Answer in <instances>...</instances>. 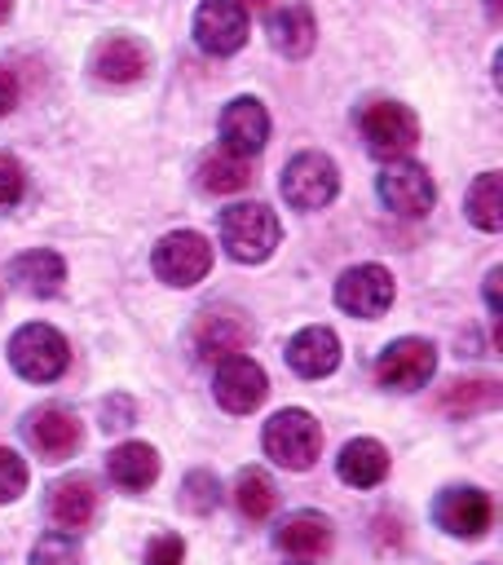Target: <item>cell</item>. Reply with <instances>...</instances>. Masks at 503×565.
Masks as SVG:
<instances>
[{
	"label": "cell",
	"instance_id": "obj_21",
	"mask_svg": "<svg viewBox=\"0 0 503 565\" xmlns=\"http://www.w3.org/2000/svg\"><path fill=\"white\" fill-rule=\"evenodd\" d=\"M106 472H110V481H115L119 490L141 494V490L154 486V477H159V450L146 446V441H124V446H115V450L106 455Z\"/></svg>",
	"mask_w": 503,
	"mask_h": 565
},
{
	"label": "cell",
	"instance_id": "obj_32",
	"mask_svg": "<svg viewBox=\"0 0 503 565\" xmlns=\"http://www.w3.org/2000/svg\"><path fill=\"white\" fill-rule=\"evenodd\" d=\"M185 561V543L176 539V534H159V539H150V547H146V565H181Z\"/></svg>",
	"mask_w": 503,
	"mask_h": 565
},
{
	"label": "cell",
	"instance_id": "obj_17",
	"mask_svg": "<svg viewBox=\"0 0 503 565\" xmlns=\"http://www.w3.org/2000/svg\"><path fill=\"white\" fill-rule=\"evenodd\" d=\"M287 366L304 380H322L340 366V335L331 327H304L287 344Z\"/></svg>",
	"mask_w": 503,
	"mask_h": 565
},
{
	"label": "cell",
	"instance_id": "obj_24",
	"mask_svg": "<svg viewBox=\"0 0 503 565\" xmlns=\"http://www.w3.org/2000/svg\"><path fill=\"white\" fill-rule=\"evenodd\" d=\"M318 40V22L304 4H287L269 18V44L282 53V57H304Z\"/></svg>",
	"mask_w": 503,
	"mask_h": 565
},
{
	"label": "cell",
	"instance_id": "obj_25",
	"mask_svg": "<svg viewBox=\"0 0 503 565\" xmlns=\"http://www.w3.org/2000/svg\"><path fill=\"white\" fill-rule=\"evenodd\" d=\"M468 221L485 234H494L503 225V177L499 172H481L468 185Z\"/></svg>",
	"mask_w": 503,
	"mask_h": 565
},
{
	"label": "cell",
	"instance_id": "obj_3",
	"mask_svg": "<svg viewBox=\"0 0 503 565\" xmlns=\"http://www.w3.org/2000/svg\"><path fill=\"white\" fill-rule=\"evenodd\" d=\"M265 455L278 468L304 472L322 455V428H318V419L309 411H296V406L269 415V424H265Z\"/></svg>",
	"mask_w": 503,
	"mask_h": 565
},
{
	"label": "cell",
	"instance_id": "obj_2",
	"mask_svg": "<svg viewBox=\"0 0 503 565\" xmlns=\"http://www.w3.org/2000/svg\"><path fill=\"white\" fill-rule=\"evenodd\" d=\"M66 362H71V349H66L62 331L49 327V322H26V327H18L13 340H9V366H13L22 380H31V384L57 380V375L66 371Z\"/></svg>",
	"mask_w": 503,
	"mask_h": 565
},
{
	"label": "cell",
	"instance_id": "obj_9",
	"mask_svg": "<svg viewBox=\"0 0 503 565\" xmlns=\"http://www.w3.org/2000/svg\"><path fill=\"white\" fill-rule=\"evenodd\" d=\"M269 393V375L260 362L234 353V358H221L216 362V375H212V397L221 402V411L229 415H252Z\"/></svg>",
	"mask_w": 503,
	"mask_h": 565
},
{
	"label": "cell",
	"instance_id": "obj_14",
	"mask_svg": "<svg viewBox=\"0 0 503 565\" xmlns=\"http://www.w3.org/2000/svg\"><path fill=\"white\" fill-rule=\"evenodd\" d=\"M265 141H269V110L256 97H234L221 110V146L252 159Z\"/></svg>",
	"mask_w": 503,
	"mask_h": 565
},
{
	"label": "cell",
	"instance_id": "obj_8",
	"mask_svg": "<svg viewBox=\"0 0 503 565\" xmlns=\"http://www.w3.org/2000/svg\"><path fill=\"white\" fill-rule=\"evenodd\" d=\"M432 371H437V349H432V340H419V335L393 340V344L379 353V362H375V380H379L384 388H393V393H415V388H424V384L432 380Z\"/></svg>",
	"mask_w": 503,
	"mask_h": 565
},
{
	"label": "cell",
	"instance_id": "obj_33",
	"mask_svg": "<svg viewBox=\"0 0 503 565\" xmlns=\"http://www.w3.org/2000/svg\"><path fill=\"white\" fill-rule=\"evenodd\" d=\"M128 419H132V411H128V397H106V411H101V424H106V428H115V424L124 428Z\"/></svg>",
	"mask_w": 503,
	"mask_h": 565
},
{
	"label": "cell",
	"instance_id": "obj_10",
	"mask_svg": "<svg viewBox=\"0 0 503 565\" xmlns=\"http://www.w3.org/2000/svg\"><path fill=\"white\" fill-rule=\"evenodd\" d=\"M247 4L243 0H203L194 9V40L203 53H216V57H229L247 44Z\"/></svg>",
	"mask_w": 503,
	"mask_h": 565
},
{
	"label": "cell",
	"instance_id": "obj_16",
	"mask_svg": "<svg viewBox=\"0 0 503 565\" xmlns=\"http://www.w3.org/2000/svg\"><path fill=\"white\" fill-rule=\"evenodd\" d=\"M93 71L106 84H137L150 71V49L137 35H106L93 49Z\"/></svg>",
	"mask_w": 503,
	"mask_h": 565
},
{
	"label": "cell",
	"instance_id": "obj_37",
	"mask_svg": "<svg viewBox=\"0 0 503 565\" xmlns=\"http://www.w3.org/2000/svg\"><path fill=\"white\" fill-rule=\"evenodd\" d=\"M485 9H490V18H499V0H485Z\"/></svg>",
	"mask_w": 503,
	"mask_h": 565
},
{
	"label": "cell",
	"instance_id": "obj_15",
	"mask_svg": "<svg viewBox=\"0 0 503 565\" xmlns=\"http://www.w3.org/2000/svg\"><path fill=\"white\" fill-rule=\"evenodd\" d=\"M247 340H252V322H247L243 313H234V309H207V313H199V322H194V349H199V358H207V362L234 358Z\"/></svg>",
	"mask_w": 503,
	"mask_h": 565
},
{
	"label": "cell",
	"instance_id": "obj_28",
	"mask_svg": "<svg viewBox=\"0 0 503 565\" xmlns=\"http://www.w3.org/2000/svg\"><path fill=\"white\" fill-rule=\"evenodd\" d=\"M181 499H185L194 512H212V508L221 503V481H216L207 468H194V472L185 477V486H181Z\"/></svg>",
	"mask_w": 503,
	"mask_h": 565
},
{
	"label": "cell",
	"instance_id": "obj_22",
	"mask_svg": "<svg viewBox=\"0 0 503 565\" xmlns=\"http://www.w3.org/2000/svg\"><path fill=\"white\" fill-rule=\"evenodd\" d=\"M49 516L62 525V530H84L97 512V490L88 477H62L49 486Z\"/></svg>",
	"mask_w": 503,
	"mask_h": 565
},
{
	"label": "cell",
	"instance_id": "obj_20",
	"mask_svg": "<svg viewBox=\"0 0 503 565\" xmlns=\"http://www.w3.org/2000/svg\"><path fill=\"white\" fill-rule=\"evenodd\" d=\"M335 472H340L344 486L371 490V486H379V481L388 477V450H384L375 437H353V441L340 450Z\"/></svg>",
	"mask_w": 503,
	"mask_h": 565
},
{
	"label": "cell",
	"instance_id": "obj_19",
	"mask_svg": "<svg viewBox=\"0 0 503 565\" xmlns=\"http://www.w3.org/2000/svg\"><path fill=\"white\" fill-rule=\"evenodd\" d=\"M274 543H278V552H287V556L318 561V556L331 552V521H327L322 512H291V516L278 525Z\"/></svg>",
	"mask_w": 503,
	"mask_h": 565
},
{
	"label": "cell",
	"instance_id": "obj_18",
	"mask_svg": "<svg viewBox=\"0 0 503 565\" xmlns=\"http://www.w3.org/2000/svg\"><path fill=\"white\" fill-rule=\"evenodd\" d=\"M9 282L26 296H57L62 282H66V260L57 252H44V247H31L22 256H13L9 265Z\"/></svg>",
	"mask_w": 503,
	"mask_h": 565
},
{
	"label": "cell",
	"instance_id": "obj_5",
	"mask_svg": "<svg viewBox=\"0 0 503 565\" xmlns=\"http://www.w3.org/2000/svg\"><path fill=\"white\" fill-rule=\"evenodd\" d=\"M335 190H340V168L322 150H300L282 168V199L291 207H300V212L327 207L335 199Z\"/></svg>",
	"mask_w": 503,
	"mask_h": 565
},
{
	"label": "cell",
	"instance_id": "obj_11",
	"mask_svg": "<svg viewBox=\"0 0 503 565\" xmlns=\"http://www.w3.org/2000/svg\"><path fill=\"white\" fill-rule=\"evenodd\" d=\"M432 521H437L446 534H454V539H477V534L490 530L494 503H490V494L477 490V486H450V490L437 494Z\"/></svg>",
	"mask_w": 503,
	"mask_h": 565
},
{
	"label": "cell",
	"instance_id": "obj_23",
	"mask_svg": "<svg viewBox=\"0 0 503 565\" xmlns=\"http://www.w3.org/2000/svg\"><path fill=\"white\" fill-rule=\"evenodd\" d=\"M252 177H256V163L247 154L225 150V146L221 150H207L203 163H199V185L207 194H238V190L252 185Z\"/></svg>",
	"mask_w": 503,
	"mask_h": 565
},
{
	"label": "cell",
	"instance_id": "obj_27",
	"mask_svg": "<svg viewBox=\"0 0 503 565\" xmlns=\"http://www.w3.org/2000/svg\"><path fill=\"white\" fill-rule=\"evenodd\" d=\"M234 503H238V512H243L247 521H265V516L278 508V490H274L269 472H260V468L238 472V481H234Z\"/></svg>",
	"mask_w": 503,
	"mask_h": 565
},
{
	"label": "cell",
	"instance_id": "obj_35",
	"mask_svg": "<svg viewBox=\"0 0 503 565\" xmlns=\"http://www.w3.org/2000/svg\"><path fill=\"white\" fill-rule=\"evenodd\" d=\"M485 305L499 318V269H490V278H485Z\"/></svg>",
	"mask_w": 503,
	"mask_h": 565
},
{
	"label": "cell",
	"instance_id": "obj_38",
	"mask_svg": "<svg viewBox=\"0 0 503 565\" xmlns=\"http://www.w3.org/2000/svg\"><path fill=\"white\" fill-rule=\"evenodd\" d=\"M247 4H265V0H247Z\"/></svg>",
	"mask_w": 503,
	"mask_h": 565
},
{
	"label": "cell",
	"instance_id": "obj_34",
	"mask_svg": "<svg viewBox=\"0 0 503 565\" xmlns=\"http://www.w3.org/2000/svg\"><path fill=\"white\" fill-rule=\"evenodd\" d=\"M13 106H18V79H13V75L0 66V119H4Z\"/></svg>",
	"mask_w": 503,
	"mask_h": 565
},
{
	"label": "cell",
	"instance_id": "obj_6",
	"mask_svg": "<svg viewBox=\"0 0 503 565\" xmlns=\"http://www.w3.org/2000/svg\"><path fill=\"white\" fill-rule=\"evenodd\" d=\"M150 265H154V274H159L168 287H194V282L212 269V247H207V238L194 234V230H172V234H163V238L154 243Z\"/></svg>",
	"mask_w": 503,
	"mask_h": 565
},
{
	"label": "cell",
	"instance_id": "obj_26",
	"mask_svg": "<svg viewBox=\"0 0 503 565\" xmlns=\"http://www.w3.org/2000/svg\"><path fill=\"white\" fill-rule=\"evenodd\" d=\"M499 397H503L499 380H459L441 393V411L446 415H481V411H494Z\"/></svg>",
	"mask_w": 503,
	"mask_h": 565
},
{
	"label": "cell",
	"instance_id": "obj_31",
	"mask_svg": "<svg viewBox=\"0 0 503 565\" xmlns=\"http://www.w3.org/2000/svg\"><path fill=\"white\" fill-rule=\"evenodd\" d=\"M22 190H26L22 163H18L9 150H0V207H13V203L22 199Z\"/></svg>",
	"mask_w": 503,
	"mask_h": 565
},
{
	"label": "cell",
	"instance_id": "obj_36",
	"mask_svg": "<svg viewBox=\"0 0 503 565\" xmlns=\"http://www.w3.org/2000/svg\"><path fill=\"white\" fill-rule=\"evenodd\" d=\"M9 9H13V0H0V22L9 18Z\"/></svg>",
	"mask_w": 503,
	"mask_h": 565
},
{
	"label": "cell",
	"instance_id": "obj_7",
	"mask_svg": "<svg viewBox=\"0 0 503 565\" xmlns=\"http://www.w3.org/2000/svg\"><path fill=\"white\" fill-rule=\"evenodd\" d=\"M375 190H379V203L388 212H397V216H424L432 207V199H437V185H432L428 168L415 163V159H388L379 168Z\"/></svg>",
	"mask_w": 503,
	"mask_h": 565
},
{
	"label": "cell",
	"instance_id": "obj_12",
	"mask_svg": "<svg viewBox=\"0 0 503 565\" xmlns=\"http://www.w3.org/2000/svg\"><path fill=\"white\" fill-rule=\"evenodd\" d=\"M335 305L353 318H379L393 305V274L384 265H353L335 282Z\"/></svg>",
	"mask_w": 503,
	"mask_h": 565
},
{
	"label": "cell",
	"instance_id": "obj_13",
	"mask_svg": "<svg viewBox=\"0 0 503 565\" xmlns=\"http://www.w3.org/2000/svg\"><path fill=\"white\" fill-rule=\"evenodd\" d=\"M22 433H26V441H31V450L40 459H71L79 450V437H84L79 433V419L66 406H40V411H31L26 424H22Z\"/></svg>",
	"mask_w": 503,
	"mask_h": 565
},
{
	"label": "cell",
	"instance_id": "obj_29",
	"mask_svg": "<svg viewBox=\"0 0 503 565\" xmlns=\"http://www.w3.org/2000/svg\"><path fill=\"white\" fill-rule=\"evenodd\" d=\"M31 565H79V543L71 534H44L31 547Z\"/></svg>",
	"mask_w": 503,
	"mask_h": 565
},
{
	"label": "cell",
	"instance_id": "obj_1",
	"mask_svg": "<svg viewBox=\"0 0 503 565\" xmlns=\"http://www.w3.org/2000/svg\"><path fill=\"white\" fill-rule=\"evenodd\" d=\"M282 230H278V216L265 207V203H234L221 212V243L234 260L243 265H256L265 260L274 247H278Z\"/></svg>",
	"mask_w": 503,
	"mask_h": 565
},
{
	"label": "cell",
	"instance_id": "obj_30",
	"mask_svg": "<svg viewBox=\"0 0 503 565\" xmlns=\"http://www.w3.org/2000/svg\"><path fill=\"white\" fill-rule=\"evenodd\" d=\"M22 490H26V463H22V455H18V450L0 446V503L18 499Z\"/></svg>",
	"mask_w": 503,
	"mask_h": 565
},
{
	"label": "cell",
	"instance_id": "obj_4",
	"mask_svg": "<svg viewBox=\"0 0 503 565\" xmlns=\"http://www.w3.org/2000/svg\"><path fill=\"white\" fill-rule=\"evenodd\" d=\"M357 128H362V141L371 146L375 159H406L410 146L419 141V119L402 106V102H371L362 115H357Z\"/></svg>",
	"mask_w": 503,
	"mask_h": 565
}]
</instances>
